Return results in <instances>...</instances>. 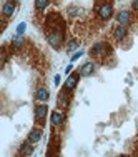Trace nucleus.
<instances>
[{"label":"nucleus","mask_w":138,"mask_h":157,"mask_svg":"<svg viewBox=\"0 0 138 157\" xmlns=\"http://www.w3.org/2000/svg\"><path fill=\"white\" fill-rule=\"evenodd\" d=\"M12 2H15V0H12Z\"/></svg>","instance_id":"25"},{"label":"nucleus","mask_w":138,"mask_h":157,"mask_svg":"<svg viewBox=\"0 0 138 157\" xmlns=\"http://www.w3.org/2000/svg\"><path fill=\"white\" fill-rule=\"evenodd\" d=\"M67 13L70 15V17H78V15L83 13V9H82V7H75V5H72V7H68Z\"/></svg>","instance_id":"15"},{"label":"nucleus","mask_w":138,"mask_h":157,"mask_svg":"<svg viewBox=\"0 0 138 157\" xmlns=\"http://www.w3.org/2000/svg\"><path fill=\"white\" fill-rule=\"evenodd\" d=\"M72 69H73V65H72V64L67 65V69H65V74H70V72H72Z\"/></svg>","instance_id":"23"},{"label":"nucleus","mask_w":138,"mask_h":157,"mask_svg":"<svg viewBox=\"0 0 138 157\" xmlns=\"http://www.w3.org/2000/svg\"><path fill=\"white\" fill-rule=\"evenodd\" d=\"M48 4H50V0H35V10L42 12V10H45L48 7Z\"/></svg>","instance_id":"16"},{"label":"nucleus","mask_w":138,"mask_h":157,"mask_svg":"<svg viewBox=\"0 0 138 157\" xmlns=\"http://www.w3.org/2000/svg\"><path fill=\"white\" fill-rule=\"evenodd\" d=\"M7 59H9V54H7V49H5V47H2V65H5V62H7Z\"/></svg>","instance_id":"19"},{"label":"nucleus","mask_w":138,"mask_h":157,"mask_svg":"<svg viewBox=\"0 0 138 157\" xmlns=\"http://www.w3.org/2000/svg\"><path fill=\"white\" fill-rule=\"evenodd\" d=\"M47 112H48V107L45 105V102H40L35 105V111H34V119L37 124H42L47 117Z\"/></svg>","instance_id":"5"},{"label":"nucleus","mask_w":138,"mask_h":157,"mask_svg":"<svg viewBox=\"0 0 138 157\" xmlns=\"http://www.w3.org/2000/svg\"><path fill=\"white\" fill-rule=\"evenodd\" d=\"M78 45H80V40H72V42H68V45H67V52L75 50V49H77Z\"/></svg>","instance_id":"18"},{"label":"nucleus","mask_w":138,"mask_h":157,"mask_svg":"<svg viewBox=\"0 0 138 157\" xmlns=\"http://www.w3.org/2000/svg\"><path fill=\"white\" fill-rule=\"evenodd\" d=\"M25 27H27V24H25V22L18 24V25H17V34H18V35H20V34H23V32H25Z\"/></svg>","instance_id":"20"},{"label":"nucleus","mask_w":138,"mask_h":157,"mask_svg":"<svg viewBox=\"0 0 138 157\" xmlns=\"http://www.w3.org/2000/svg\"><path fill=\"white\" fill-rule=\"evenodd\" d=\"M131 22H133V13L130 12V10H120L117 13V24H121V25L128 27Z\"/></svg>","instance_id":"8"},{"label":"nucleus","mask_w":138,"mask_h":157,"mask_svg":"<svg viewBox=\"0 0 138 157\" xmlns=\"http://www.w3.org/2000/svg\"><path fill=\"white\" fill-rule=\"evenodd\" d=\"M80 72H73L70 74V75L67 77V82H65V87H67L68 90H73L77 87V84H78V79H80Z\"/></svg>","instance_id":"12"},{"label":"nucleus","mask_w":138,"mask_h":157,"mask_svg":"<svg viewBox=\"0 0 138 157\" xmlns=\"http://www.w3.org/2000/svg\"><path fill=\"white\" fill-rule=\"evenodd\" d=\"M113 52L112 45L108 42H96L90 47V55L96 60H103Z\"/></svg>","instance_id":"1"},{"label":"nucleus","mask_w":138,"mask_h":157,"mask_svg":"<svg viewBox=\"0 0 138 157\" xmlns=\"http://www.w3.org/2000/svg\"><path fill=\"white\" fill-rule=\"evenodd\" d=\"M68 92H72V90H68L65 85H63V89L60 90V94H58V99H57V105L62 109V111H65V109H68V105H70V100H72V94H68Z\"/></svg>","instance_id":"4"},{"label":"nucleus","mask_w":138,"mask_h":157,"mask_svg":"<svg viewBox=\"0 0 138 157\" xmlns=\"http://www.w3.org/2000/svg\"><path fill=\"white\" fill-rule=\"evenodd\" d=\"M131 9H133V10H135V12H137V13H138V0H135L133 4H131Z\"/></svg>","instance_id":"22"},{"label":"nucleus","mask_w":138,"mask_h":157,"mask_svg":"<svg viewBox=\"0 0 138 157\" xmlns=\"http://www.w3.org/2000/svg\"><path fill=\"white\" fill-rule=\"evenodd\" d=\"M95 13L100 20H108V18H112V15H113L112 4H96Z\"/></svg>","instance_id":"3"},{"label":"nucleus","mask_w":138,"mask_h":157,"mask_svg":"<svg viewBox=\"0 0 138 157\" xmlns=\"http://www.w3.org/2000/svg\"><path fill=\"white\" fill-rule=\"evenodd\" d=\"M83 55V52L82 50H78V52H75V54H73V57H72V62H75V60H78L80 57Z\"/></svg>","instance_id":"21"},{"label":"nucleus","mask_w":138,"mask_h":157,"mask_svg":"<svg viewBox=\"0 0 138 157\" xmlns=\"http://www.w3.org/2000/svg\"><path fill=\"white\" fill-rule=\"evenodd\" d=\"M23 45H25V40H23L22 37H15L12 40V47L13 49H22Z\"/></svg>","instance_id":"17"},{"label":"nucleus","mask_w":138,"mask_h":157,"mask_svg":"<svg viewBox=\"0 0 138 157\" xmlns=\"http://www.w3.org/2000/svg\"><path fill=\"white\" fill-rule=\"evenodd\" d=\"M35 99H37L38 102H47L50 99V94H48V90H47L45 87H38V89L35 90Z\"/></svg>","instance_id":"14"},{"label":"nucleus","mask_w":138,"mask_h":157,"mask_svg":"<svg viewBox=\"0 0 138 157\" xmlns=\"http://www.w3.org/2000/svg\"><path fill=\"white\" fill-rule=\"evenodd\" d=\"M95 69H96V65L93 64V62H87V64H83L82 67H80V75L82 77H90V75H93V72H95Z\"/></svg>","instance_id":"11"},{"label":"nucleus","mask_w":138,"mask_h":157,"mask_svg":"<svg viewBox=\"0 0 138 157\" xmlns=\"http://www.w3.org/2000/svg\"><path fill=\"white\" fill-rule=\"evenodd\" d=\"M47 40L53 49H60L65 40V29H45Z\"/></svg>","instance_id":"2"},{"label":"nucleus","mask_w":138,"mask_h":157,"mask_svg":"<svg viewBox=\"0 0 138 157\" xmlns=\"http://www.w3.org/2000/svg\"><path fill=\"white\" fill-rule=\"evenodd\" d=\"M60 84V75H55V85Z\"/></svg>","instance_id":"24"},{"label":"nucleus","mask_w":138,"mask_h":157,"mask_svg":"<svg viewBox=\"0 0 138 157\" xmlns=\"http://www.w3.org/2000/svg\"><path fill=\"white\" fill-rule=\"evenodd\" d=\"M128 35V27L126 25H121V24H117V25L113 27V30H112V37H113V40L115 42H121L123 38Z\"/></svg>","instance_id":"6"},{"label":"nucleus","mask_w":138,"mask_h":157,"mask_svg":"<svg viewBox=\"0 0 138 157\" xmlns=\"http://www.w3.org/2000/svg\"><path fill=\"white\" fill-rule=\"evenodd\" d=\"M67 120V115L63 111H53L50 115V122H52V127H62L63 124Z\"/></svg>","instance_id":"7"},{"label":"nucleus","mask_w":138,"mask_h":157,"mask_svg":"<svg viewBox=\"0 0 138 157\" xmlns=\"http://www.w3.org/2000/svg\"><path fill=\"white\" fill-rule=\"evenodd\" d=\"M32 154H34V142L25 140V142L20 145V149H18V156L27 157V156H32Z\"/></svg>","instance_id":"10"},{"label":"nucleus","mask_w":138,"mask_h":157,"mask_svg":"<svg viewBox=\"0 0 138 157\" xmlns=\"http://www.w3.org/2000/svg\"><path fill=\"white\" fill-rule=\"evenodd\" d=\"M42 137H43L42 127H34L32 130H30V134H28V140H30V142H34V144L40 142V139H42Z\"/></svg>","instance_id":"13"},{"label":"nucleus","mask_w":138,"mask_h":157,"mask_svg":"<svg viewBox=\"0 0 138 157\" xmlns=\"http://www.w3.org/2000/svg\"><path fill=\"white\" fill-rule=\"evenodd\" d=\"M15 10H17V7H15V2L9 0V2H5L4 7H2V15H4L5 18H10L13 13H15Z\"/></svg>","instance_id":"9"}]
</instances>
